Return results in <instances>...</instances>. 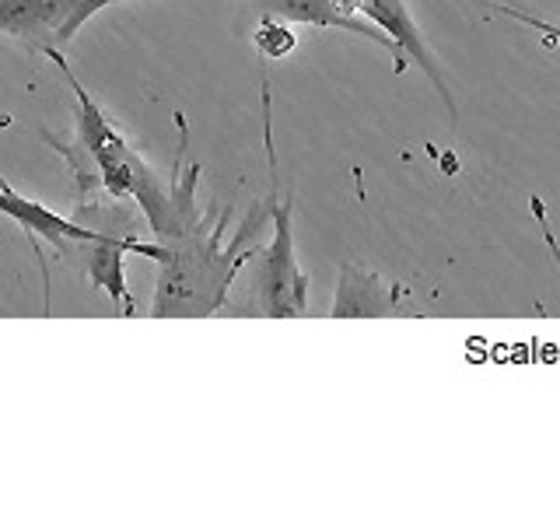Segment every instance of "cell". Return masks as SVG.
<instances>
[{
	"instance_id": "1",
	"label": "cell",
	"mask_w": 560,
	"mask_h": 525,
	"mask_svg": "<svg viewBox=\"0 0 560 525\" xmlns=\"http://www.w3.org/2000/svg\"><path fill=\"white\" fill-rule=\"evenodd\" d=\"M270 84L262 81V137H267V158H270V192L267 200L253 207V214L242 221L235 238L224 245V228L232 218V207H224L218 218H210L200 207L197 186H200V165L186 162L189 148V127L183 116H175L179 127V151L172 165V197L175 214L154 242L162 245L158 256V284L151 298L154 319H203L218 315L228 302L238 270L245 259H253L259 249H245V242L256 235V228L273 214V197L280 192L277 175V148H273V122H270Z\"/></svg>"
},
{
	"instance_id": "2",
	"label": "cell",
	"mask_w": 560,
	"mask_h": 525,
	"mask_svg": "<svg viewBox=\"0 0 560 525\" xmlns=\"http://www.w3.org/2000/svg\"><path fill=\"white\" fill-rule=\"evenodd\" d=\"M70 84V92L78 98V133L74 140H57L43 133L52 151L67 158V165L78 175L81 200L92 189H105L113 200L133 203L144 214L151 238H158L172 224L175 214V197H172V179L165 183L137 148H130V140L116 130V122L102 113V105L84 92V84L78 81L74 70L67 67L63 57L52 60Z\"/></svg>"
},
{
	"instance_id": "3",
	"label": "cell",
	"mask_w": 560,
	"mask_h": 525,
	"mask_svg": "<svg viewBox=\"0 0 560 525\" xmlns=\"http://www.w3.org/2000/svg\"><path fill=\"white\" fill-rule=\"evenodd\" d=\"M273 238L259 249L253 302L270 319H302L308 312V277L294 253V203L273 197Z\"/></svg>"
},
{
	"instance_id": "4",
	"label": "cell",
	"mask_w": 560,
	"mask_h": 525,
	"mask_svg": "<svg viewBox=\"0 0 560 525\" xmlns=\"http://www.w3.org/2000/svg\"><path fill=\"white\" fill-rule=\"evenodd\" d=\"M84 25V0H0V35L49 60L63 57Z\"/></svg>"
},
{
	"instance_id": "5",
	"label": "cell",
	"mask_w": 560,
	"mask_h": 525,
	"mask_svg": "<svg viewBox=\"0 0 560 525\" xmlns=\"http://www.w3.org/2000/svg\"><path fill=\"white\" fill-rule=\"evenodd\" d=\"M249 4L259 14L277 18V22H288V25L340 28L347 35H358V39H368V43H375L389 52L393 63H396V74L407 67V57H402V49L393 35L382 32L375 22H368V18H361L354 8L347 4V0H249Z\"/></svg>"
},
{
	"instance_id": "6",
	"label": "cell",
	"mask_w": 560,
	"mask_h": 525,
	"mask_svg": "<svg viewBox=\"0 0 560 525\" xmlns=\"http://www.w3.org/2000/svg\"><path fill=\"white\" fill-rule=\"evenodd\" d=\"M0 214H8V218L28 235L35 256H39L46 291H49V270H46V259H43V253H39V238H46V242L52 245V249H57L60 259H70V253H74L81 242H88V238L95 235V228H92V224H84V221H67V218L57 214V210H49L46 203H35V200L22 197V192H14L4 175H0Z\"/></svg>"
},
{
	"instance_id": "7",
	"label": "cell",
	"mask_w": 560,
	"mask_h": 525,
	"mask_svg": "<svg viewBox=\"0 0 560 525\" xmlns=\"http://www.w3.org/2000/svg\"><path fill=\"white\" fill-rule=\"evenodd\" d=\"M347 4L354 8L361 18H368V22H375L382 32L393 35V39L399 43V49H402V57L424 70L428 81L434 84V92L442 95L448 116L455 119V98H452L448 78L442 74V67H438L434 52L428 46V35L420 32V25H417V18H413L407 0H347Z\"/></svg>"
},
{
	"instance_id": "8",
	"label": "cell",
	"mask_w": 560,
	"mask_h": 525,
	"mask_svg": "<svg viewBox=\"0 0 560 525\" xmlns=\"http://www.w3.org/2000/svg\"><path fill=\"white\" fill-rule=\"evenodd\" d=\"M329 315H337V319H361V315L389 319V315H407V308H402V288L385 284L378 273H368L354 267V262H340L337 298H332Z\"/></svg>"
},
{
	"instance_id": "9",
	"label": "cell",
	"mask_w": 560,
	"mask_h": 525,
	"mask_svg": "<svg viewBox=\"0 0 560 525\" xmlns=\"http://www.w3.org/2000/svg\"><path fill=\"white\" fill-rule=\"evenodd\" d=\"M256 46L267 60H280L294 49V35L288 22H277V18L259 14V28H256Z\"/></svg>"
},
{
	"instance_id": "10",
	"label": "cell",
	"mask_w": 560,
	"mask_h": 525,
	"mask_svg": "<svg viewBox=\"0 0 560 525\" xmlns=\"http://www.w3.org/2000/svg\"><path fill=\"white\" fill-rule=\"evenodd\" d=\"M469 4H480V8H490L494 14L512 18V22H518V25H525V28H533L536 35H542L547 43H560V22H547V18L529 14V11L512 8V4H498V0H469Z\"/></svg>"
},
{
	"instance_id": "11",
	"label": "cell",
	"mask_w": 560,
	"mask_h": 525,
	"mask_svg": "<svg viewBox=\"0 0 560 525\" xmlns=\"http://www.w3.org/2000/svg\"><path fill=\"white\" fill-rule=\"evenodd\" d=\"M113 4H122V0H84V18L92 22V18L105 8H113Z\"/></svg>"
}]
</instances>
